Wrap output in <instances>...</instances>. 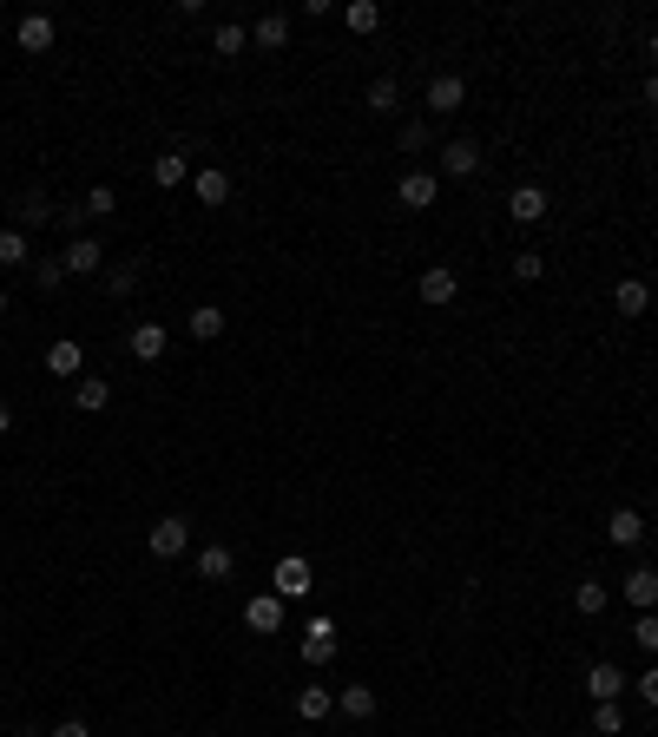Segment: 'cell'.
Listing matches in <instances>:
<instances>
[{
  "label": "cell",
  "instance_id": "obj_14",
  "mask_svg": "<svg viewBox=\"0 0 658 737\" xmlns=\"http://www.w3.org/2000/svg\"><path fill=\"white\" fill-rule=\"evenodd\" d=\"M310 560H297V553H290V560H277V599H303L310 593Z\"/></svg>",
  "mask_w": 658,
  "mask_h": 737
},
{
  "label": "cell",
  "instance_id": "obj_4",
  "mask_svg": "<svg viewBox=\"0 0 658 737\" xmlns=\"http://www.w3.org/2000/svg\"><path fill=\"white\" fill-rule=\"evenodd\" d=\"M283 612H290V599L257 593V599H244V626L251 632H283Z\"/></svg>",
  "mask_w": 658,
  "mask_h": 737
},
{
  "label": "cell",
  "instance_id": "obj_36",
  "mask_svg": "<svg viewBox=\"0 0 658 737\" xmlns=\"http://www.w3.org/2000/svg\"><path fill=\"white\" fill-rule=\"evenodd\" d=\"M632 691H639L645 705H652V711H658V665H645V672H639V678H632Z\"/></svg>",
  "mask_w": 658,
  "mask_h": 737
},
{
  "label": "cell",
  "instance_id": "obj_30",
  "mask_svg": "<svg viewBox=\"0 0 658 737\" xmlns=\"http://www.w3.org/2000/svg\"><path fill=\"white\" fill-rule=\"evenodd\" d=\"M53 218H60V211H53L40 191H27V198H20V224H53Z\"/></svg>",
  "mask_w": 658,
  "mask_h": 737
},
{
  "label": "cell",
  "instance_id": "obj_23",
  "mask_svg": "<svg viewBox=\"0 0 658 737\" xmlns=\"http://www.w3.org/2000/svg\"><path fill=\"white\" fill-rule=\"evenodd\" d=\"M231 547H198V580H231Z\"/></svg>",
  "mask_w": 658,
  "mask_h": 737
},
{
  "label": "cell",
  "instance_id": "obj_6",
  "mask_svg": "<svg viewBox=\"0 0 658 737\" xmlns=\"http://www.w3.org/2000/svg\"><path fill=\"white\" fill-rule=\"evenodd\" d=\"M606 540H612V547H645V514H639V507H612V514H606Z\"/></svg>",
  "mask_w": 658,
  "mask_h": 737
},
{
  "label": "cell",
  "instance_id": "obj_26",
  "mask_svg": "<svg viewBox=\"0 0 658 737\" xmlns=\"http://www.w3.org/2000/svg\"><path fill=\"white\" fill-rule=\"evenodd\" d=\"M606 586H599V580H580V586H573V606H580L586 612V619H599V612H606Z\"/></svg>",
  "mask_w": 658,
  "mask_h": 737
},
{
  "label": "cell",
  "instance_id": "obj_34",
  "mask_svg": "<svg viewBox=\"0 0 658 737\" xmlns=\"http://www.w3.org/2000/svg\"><path fill=\"white\" fill-rule=\"evenodd\" d=\"M112 204H119V198H112V185H93L79 211H86V218H112Z\"/></svg>",
  "mask_w": 658,
  "mask_h": 737
},
{
  "label": "cell",
  "instance_id": "obj_39",
  "mask_svg": "<svg viewBox=\"0 0 658 737\" xmlns=\"http://www.w3.org/2000/svg\"><path fill=\"white\" fill-rule=\"evenodd\" d=\"M422 145H428V126H422V119H415V126H402V152H422Z\"/></svg>",
  "mask_w": 658,
  "mask_h": 737
},
{
  "label": "cell",
  "instance_id": "obj_12",
  "mask_svg": "<svg viewBox=\"0 0 658 737\" xmlns=\"http://www.w3.org/2000/svg\"><path fill=\"white\" fill-rule=\"evenodd\" d=\"M79 369H86V349H79L73 336H60V343L47 349V376H60V382H79Z\"/></svg>",
  "mask_w": 658,
  "mask_h": 737
},
{
  "label": "cell",
  "instance_id": "obj_24",
  "mask_svg": "<svg viewBox=\"0 0 658 737\" xmlns=\"http://www.w3.org/2000/svg\"><path fill=\"white\" fill-rule=\"evenodd\" d=\"M132 356L158 362V356H165V330H158V323H139V330H132Z\"/></svg>",
  "mask_w": 658,
  "mask_h": 737
},
{
  "label": "cell",
  "instance_id": "obj_25",
  "mask_svg": "<svg viewBox=\"0 0 658 737\" xmlns=\"http://www.w3.org/2000/svg\"><path fill=\"white\" fill-rule=\"evenodd\" d=\"M343 20H349V33H376L382 27V7H376V0H349Z\"/></svg>",
  "mask_w": 658,
  "mask_h": 737
},
{
  "label": "cell",
  "instance_id": "obj_1",
  "mask_svg": "<svg viewBox=\"0 0 658 737\" xmlns=\"http://www.w3.org/2000/svg\"><path fill=\"white\" fill-rule=\"evenodd\" d=\"M415 290H422V303H428V310H448V303L461 297V277H455V270H448V264H428Z\"/></svg>",
  "mask_w": 658,
  "mask_h": 737
},
{
  "label": "cell",
  "instance_id": "obj_44",
  "mask_svg": "<svg viewBox=\"0 0 658 737\" xmlns=\"http://www.w3.org/2000/svg\"><path fill=\"white\" fill-rule=\"evenodd\" d=\"M0 316H7V290H0Z\"/></svg>",
  "mask_w": 658,
  "mask_h": 737
},
{
  "label": "cell",
  "instance_id": "obj_42",
  "mask_svg": "<svg viewBox=\"0 0 658 737\" xmlns=\"http://www.w3.org/2000/svg\"><path fill=\"white\" fill-rule=\"evenodd\" d=\"M0 435H14V408L0 402Z\"/></svg>",
  "mask_w": 658,
  "mask_h": 737
},
{
  "label": "cell",
  "instance_id": "obj_7",
  "mask_svg": "<svg viewBox=\"0 0 658 737\" xmlns=\"http://www.w3.org/2000/svg\"><path fill=\"white\" fill-rule=\"evenodd\" d=\"M626 685H632V678L619 672V665H606V659H599L593 672H586V691H593V705H619V691H626Z\"/></svg>",
  "mask_w": 658,
  "mask_h": 737
},
{
  "label": "cell",
  "instance_id": "obj_5",
  "mask_svg": "<svg viewBox=\"0 0 658 737\" xmlns=\"http://www.w3.org/2000/svg\"><path fill=\"white\" fill-rule=\"evenodd\" d=\"M481 172V145L474 139H448L441 145V178H474Z\"/></svg>",
  "mask_w": 658,
  "mask_h": 737
},
{
  "label": "cell",
  "instance_id": "obj_27",
  "mask_svg": "<svg viewBox=\"0 0 658 737\" xmlns=\"http://www.w3.org/2000/svg\"><path fill=\"white\" fill-rule=\"evenodd\" d=\"M297 718H310V724L329 718V685H303L297 691Z\"/></svg>",
  "mask_w": 658,
  "mask_h": 737
},
{
  "label": "cell",
  "instance_id": "obj_41",
  "mask_svg": "<svg viewBox=\"0 0 658 737\" xmlns=\"http://www.w3.org/2000/svg\"><path fill=\"white\" fill-rule=\"evenodd\" d=\"M645 106H652V112H658V73H652V79H645Z\"/></svg>",
  "mask_w": 658,
  "mask_h": 737
},
{
  "label": "cell",
  "instance_id": "obj_38",
  "mask_svg": "<svg viewBox=\"0 0 658 737\" xmlns=\"http://www.w3.org/2000/svg\"><path fill=\"white\" fill-rule=\"evenodd\" d=\"M33 283H40V290H60V283H66V264H33Z\"/></svg>",
  "mask_w": 658,
  "mask_h": 737
},
{
  "label": "cell",
  "instance_id": "obj_15",
  "mask_svg": "<svg viewBox=\"0 0 658 737\" xmlns=\"http://www.w3.org/2000/svg\"><path fill=\"white\" fill-rule=\"evenodd\" d=\"M336 711H343V718H376V685H343L336 691Z\"/></svg>",
  "mask_w": 658,
  "mask_h": 737
},
{
  "label": "cell",
  "instance_id": "obj_43",
  "mask_svg": "<svg viewBox=\"0 0 658 737\" xmlns=\"http://www.w3.org/2000/svg\"><path fill=\"white\" fill-rule=\"evenodd\" d=\"M645 60H658V27H652V33H645Z\"/></svg>",
  "mask_w": 658,
  "mask_h": 737
},
{
  "label": "cell",
  "instance_id": "obj_37",
  "mask_svg": "<svg viewBox=\"0 0 658 737\" xmlns=\"http://www.w3.org/2000/svg\"><path fill=\"white\" fill-rule=\"evenodd\" d=\"M540 270H547V264H540V251H520L514 257V277L520 283H540Z\"/></svg>",
  "mask_w": 658,
  "mask_h": 737
},
{
  "label": "cell",
  "instance_id": "obj_2",
  "mask_svg": "<svg viewBox=\"0 0 658 737\" xmlns=\"http://www.w3.org/2000/svg\"><path fill=\"white\" fill-rule=\"evenodd\" d=\"M145 547H152V553H158V560H178V553H185V547H191V520H178V514H165V520H158V527H152V534H145Z\"/></svg>",
  "mask_w": 658,
  "mask_h": 737
},
{
  "label": "cell",
  "instance_id": "obj_32",
  "mask_svg": "<svg viewBox=\"0 0 658 737\" xmlns=\"http://www.w3.org/2000/svg\"><path fill=\"white\" fill-rule=\"evenodd\" d=\"M593 731L599 737H619V731H626V711H619V705H593Z\"/></svg>",
  "mask_w": 658,
  "mask_h": 737
},
{
  "label": "cell",
  "instance_id": "obj_13",
  "mask_svg": "<svg viewBox=\"0 0 658 737\" xmlns=\"http://www.w3.org/2000/svg\"><path fill=\"white\" fill-rule=\"evenodd\" d=\"M619 593H626V606H632V612H652V606H658V573H652V566H632Z\"/></svg>",
  "mask_w": 658,
  "mask_h": 737
},
{
  "label": "cell",
  "instance_id": "obj_33",
  "mask_svg": "<svg viewBox=\"0 0 658 737\" xmlns=\"http://www.w3.org/2000/svg\"><path fill=\"white\" fill-rule=\"evenodd\" d=\"M211 47H218V53H244V47H251V27H231V20H224Z\"/></svg>",
  "mask_w": 658,
  "mask_h": 737
},
{
  "label": "cell",
  "instance_id": "obj_17",
  "mask_svg": "<svg viewBox=\"0 0 658 737\" xmlns=\"http://www.w3.org/2000/svg\"><path fill=\"white\" fill-rule=\"evenodd\" d=\"M14 40H20V53H47V47H53V20H47V14H27V20L14 27Z\"/></svg>",
  "mask_w": 658,
  "mask_h": 737
},
{
  "label": "cell",
  "instance_id": "obj_31",
  "mask_svg": "<svg viewBox=\"0 0 658 737\" xmlns=\"http://www.w3.org/2000/svg\"><path fill=\"white\" fill-rule=\"evenodd\" d=\"M132 290H139V270H132V264H112L106 270V297H132Z\"/></svg>",
  "mask_w": 658,
  "mask_h": 737
},
{
  "label": "cell",
  "instance_id": "obj_35",
  "mask_svg": "<svg viewBox=\"0 0 658 737\" xmlns=\"http://www.w3.org/2000/svg\"><path fill=\"white\" fill-rule=\"evenodd\" d=\"M395 99H402V86H395V79L382 73L376 86H369V106H376V112H395Z\"/></svg>",
  "mask_w": 658,
  "mask_h": 737
},
{
  "label": "cell",
  "instance_id": "obj_28",
  "mask_svg": "<svg viewBox=\"0 0 658 737\" xmlns=\"http://www.w3.org/2000/svg\"><path fill=\"white\" fill-rule=\"evenodd\" d=\"M632 645H639L645 659L658 652V612H639V619H632Z\"/></svg>",
  "mask_w": 658,
  "mask_h": 737
},
{
  "label": "cell",
  "instance_id": "obj_16",
  "mask_svg": "<svg viewBox=\"0 0 658 737\" xmlns=\"http://www.w3.org/2000/svg\"><path fill=\"white\" fill-rule=\"evenodd\" d=\"M612 303H619V316H645V310H652V283H645V277H626L619 290H612Z\"/></svg>",
  "mask_w": 658,
  "mask_h": 737
},
{
  "label": "cell",
  "instance_id": "obj_29",
  "mask_svg": "<svg viewBox=\"0 0 658 737\" xmlns=\"http://www.w3.org/2000/svg\"><path fill=\"white\" fill-rule=\"evenodd\" d=\"M0 264H27V231H20V224L0 231Z\"/></svg>",
  "mask_w": 658,
  "mask_h": 737
},
{
  "label": "cell",
  "instance_id": "obj_21",
  "mask_svg": "<svg viewBox=\"0 0 658 737\" xmlns=\"http://www.w3.org/2000/svg\"><path fill=\"white\" fill-rule=\"evenodd\" d=\"M73 402L86 408V415H99V408L112 402V382H106V376H79V382H73Z\"/></svg>",
  "mask_w": 658,
  "mask_h": 737
},
{
  "label": "cell",
  "instance_id": "obj_22",
  "mask_svg": "<svg viewBox=\"0 0 658 737\" xmlns=\"http://www.w3.org/2000/svg\"><path fill=\"white\" fill-rule=\"evenodd\" d=\"M191 336H198V343H218V336H224V310H218V303H198V310H191Z\"/></svg>",
  "mask_w": 658,
  "mask_h": 737
},
{
  "label": "cell",
  "instance_id": "obj_18",
  "mask_svg": "<svg viewBox=\"0 0 658 737\" xmlns=\"http://www.w3.org/2000/svg\"><path fill=\"white\" fill-rule=\"evenodd\" d=\"M185 178H191V158H185V152H165V158H152V185H158V191H178Z\"/></svg>",
  "mask_w": 658,
  "mask_h": 737
},
{
  "label": "cell",
  "instance_id": "obj_19",
  "mask_svg": "<svg viewBox=\"0 0 658 737\" xmlns=\"http://www.w3.org/2000/svg\"><path fill=\"white\" fill-rule=\"evenodd\" d=\"M191 185H198V204H224V198H231V172H224V165H204Z\"/></svg>",
  "mask_w": 658,
  "mask_h": 737
},
{
  "label": "cell",
  "instance_id": "obj_9",
  "mask_svg": "<svg viewBox=\"0 0 658 737\" xmlns=\"http://www.w3.org/2000/svg\"><path fill=\"white\" fill-rule=\"evenodd\" d=\"M547 211H553V204H547L540 185H514V198H507V218H514V224H540Z\"/></svg>",
  "mask_w": 658,
  "mask_h": 737
},
{
  "label": "cell",
  "instance_id": "obj_3",
  "mask_svg": "<svg viewBox=\"0 0 658 737\" xmlns=\"http://www.w3.org/2000/svg\"><path fill=\"white\" fill-rule=\"evenodd\" d=\"M60 264H66V277H99V270H106V251H99V237H73L60 251Z\"/></svg>",
  "mask_w": 658,
  "mask_h": 737
},
{
  "label": "cell",
  "instance_id": "obj_8",
  "mask_svg": "<svg viewBox=\"0 0 658 737\" xmlns=\"http://www.w3.org/2000/svg\"><path fill=\"white\" fill-rule=\"evenodd\" d=\"M461 99H468V79H461V73H435V79H428V106H435V119H441V112H461Z\"/></svg>",
  "mask_w": 658,
  "mask_h": 737
},
{
  "label": "cell",
  "instance_id": "obj_40",
  "mask_svg": "<svg viewBox=\"0 0 658 737\" xmlns=\"http://www.w3.org/2000/svg\"><path fill=\"white\" fill-rule=\"evenodd\" d=\"M53 737H93V731H86L79 718H60V724H53Z\"/></svg>",
  "mask_w": 658,
  "mask_h": 737
},
{
  "label": "cell",
  "instance_id": "obj_20",
  "mask_svg": "<svg viewBox=\"0 0 658 737\" xmlns=\"http://www.w3.org/2000/svg\"><path fill=\"white\" fill-rule=\"evenodd\" d=\"M283 40H290V20H283V14H257V20H251V47H270V53H277Z\"/></svg>",
  "mask_w": 658,
  "mask_h": 737
},
{
  "label": "cell",
  "instance_id": "obj_10",
  "mask_svg": "<svg viewBox=\"0 0 658 737\" xmlns=\"http://www.w3.org/2000/svg\"><path fill=\"white\" fill-rule=\"evenodd\" d=\"M336 659V626L329 619H310L303 626V665H329Z\"/></svg>",
  "mask_w": 658,
  "mask_h": 737
},
{
  "label": "cell",
  "instance_id": "obj_11",
  "mask_svg": "<svg viewBox=\"0 0 658 737\" xmlns=\"http://www.w3.org/2000/svg\"><path fill=\"white\" fill-rule=\"evenodd\" d=\"M435 191H441V178H435V172H402L395 198H402L408 211H428V204H435Z\"/></svg>",
  "mask_w": 658,
  "mask_h": 737
}]
</instances>
